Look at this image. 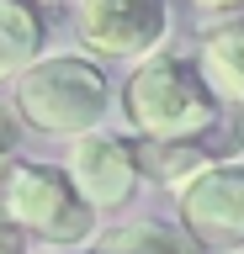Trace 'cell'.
<instances>
[{"label": "cell", "instance_id": "obj_8", "mask_svg": "<svg viewBox=\"0 0 244 254\" xmlns=\"http://www.w3.org/2000/svg\"><path fill=\"white\" fill-rule=\"evenodd\" d=\"M196 69H202V79L212 85V95L223 106L244 111V16H223V21L202 27Z\"/></svg>", "mask_w": 244, "mask_h": 254}, {"label": "cell", "instance_id": "obj_4", "mask_svg": "<svg viewBox=\"0 0 244 254\" xmlns=\"http://www.w3.org/2000/svg\"><path fill=\"white\" fill-rule=\"evenodd\" d=\"M175 222L202 254H228L244 244V159H212L175 186Z\"/></svg>", "mask_w": 244, "mask_h": 254}, {"label": "cell", "instance_id": "obj_13", "mask_svg": "<svg viewBox=\"0 0 244 254\" xmlns=\"http://www.w3.org/2000/svg\"><path fill=\"white\" fill-rule=\"evenodd\" d=\"M191 5H202V11H228V5H239V0H191Z\"/></svg>", "mask_w": 244, "mask_h": 254}, {"label": "cell", "instance_id": "obj_1", "mask_svg": "<svg viewBox=\"0 0 244 254\" xmlns=\"http://www.w3.org/2000/svg\"><path fill=\"white\" fill-rule=\"evenodd\" d=\"M122 117H128L133 138H191L223 122V101L202 79L196 59L154 48L122 79Z\"/></svg>", "mask_w": 244, "mask_h": 254}, {"label": "cell", "instance_id": "obj_6", "mask_svg": "<svg viewBox=\"0 0 244 254\" xmlns=\"http://www.w3.org/2000/svg\"><path fill=\"white\" fill-rule=\"evenodd\" d=\"M64 175L75 180L85 201L96 212H117L138 196V159H133V138L122 132H106V127H90L80 138H69V154H64Z\"/></svg>", "mask_w": 244, "mask_h": 254}, {"label": "cell", "instance_id": "obj_3", "mask_svg": "<svg viewBox=\"0 0 244 254\" xmlns=\"http://www.w3.org/2000/svg\"><path fill=\"white\" fill-rule=\"evenodd\" d=\"M0 212L27 228L32 244L48 249H85L96 238L101 212L85 201L64 164H43V159H0Z\"/></svg>", "mask_w": 244, "mask_h": 254}, {"label": "cell", "instance_id": "obj_5", "mask_svg": "<svg viewBox=\"0 0 244 254\" xmlns=\"http://www.w3.org/2000/svg\"><path fill=\"white\" fill-rule=\"evenodd\" d=\"M75 32L96 59H144L170 37V0H75Z\"/></svg>", "mask_w": 244, "mask_h": 254}, {"label": "cell", "instance_id": "obj_7", "mask_svg": "<svg viewBox=\"0 0 244 254\" xmlns=\"http://www.w3.org/2000/svg\"><path fill=\"white\" fill-rule=\"evenodd\" d=\"M234 148H239V132L223 138V122L207 127V132H191V138H133L138 175H149V180H160L170 190L180 180H191L196 170H207L212 159H228Z\"/></svg>", "mask_w": 244, "mask_h": 254}, {"label": "cell", "instance_id": "obj_9", "mask_svg": "<svg viewBox=\"0 0 244 254\" xmlns=\"http://www.w3.org/2000/svg\"><path fill=\"white\" fill-rule=\"evenodd\" d=\"M48 43V16L37 0H0V85L16 79Z\"/></svg>", "mask_w": 244, "mask_h": 254}, {"label": "cell", "instance_id": "obj_14", "mask_svg": "<svg viewBox=\"0 0 244 254\" xmlns=\"http://www.w3.org/2000/svg\"><path fill=\"white\" fill-rule=\"evenodd\" d=\"M228 254H244V244H239V249H228Z\"/></svg>", "mask_w": 244, "mask_h": 254}, {"label": "cell", "instance_id": "obj_10", "mask_svg": "<svg viewBox=\"0 0 244 254\" xmlns=\"http://www.w3.org/2000/svg\"><path fill=\"white\" fill-rule=\"evenodd\" d=\"M96 254H202L191 244V233L180 222H160V217H138L122 222L96 244Z\"/></svg>", "mask_w": 244, "mask_h": 254}, {"label": "cell", "instance_id": "obj_11", "mask_svg": "<svg viewBox=\"0 0 244 254\" xmlns=\"http://www.w3.org/2000/svg\"><path fill=\"white\" fill-rule=\"evenodd\" d=\"M21 132H27V122H21L16 101H0V159H11V154H16Z\"/></svg>", "mask_w": 244, "mask_h": 254}, {"label": "cell", "instance_id": "obj_12", "mask_svg": "<svg viewBox=\"0 0 244 254\" xmlns=\"http://www.w3.org/2000/svg\"><path fill=\"white\" fill-rule=\"evenodd\" d=\"M0 254H32V238H27V228H21V222H11L5 212H0Z\"/></svg>", "mask_w": 244, "mask_h": 254}, {"label": "cell", "instance_id": "obj_2", "mask_svg": "<svg viewBox=\"0 0 244 254\" xmlns=\"http://www.w3.org/2000/svg\"><path fill=\"white\" fill-rule=\"evenodd\" d=\"M16 111L21 122L43 138H80L106 122L112 106V79L96 59L80 53H37L16 74Z\"/></svg>", "mask_w": 244, "mask_h": 254}]
</instances>
